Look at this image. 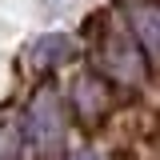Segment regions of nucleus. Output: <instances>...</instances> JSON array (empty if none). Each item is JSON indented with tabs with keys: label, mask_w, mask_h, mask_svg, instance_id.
Returning a JSON list of instances; mask_svg holds the SVG:
<instances>
[{
	"label": "nucleus",
	"mask_w": 160,
	"mask_h": 160,
	"mask_svg": "<svg viewBox=\"0 0 160 160\" xmlns=\"http://www.w3.org/2000/svg\"><path fill=\"white\" fill-rule=\"evenodd\" d=\"M76 160H100V156H92V152H80V156Z\"/></svg>",
	"instance_id": "3"
},
{
	"label": "nucleus",
	"mask_w": 160,
	"mask_h": 160,
	"mask_svg": "<svg viewBox=\"0 0 160 160\" xmlns=\"http://www.w3.org/2000/svg\"><path fill=\"white\" fill-rule=\"evenodd\" d=\"M136 24H140L144 44H148V48L160 56V16H156V12H136Z\"/></svg>",
	"instance_id": "2"
},
{
	"label": "nucleus",
	"mask_w": 160,
	"mask_h": 160,
	"mask_svg": "<svg viewBox=\"0 0 160 160\" xmlns=\"http://www.w3.org/2000/svg\"><path fill=\"white\" fill-rule=\"evenodd\" d=\"M28 136L36 140L40 148L56 144V136H60V108H56V96L52 92H40L32 100V108H28Z\"/></svg>",
	"instance_id": "1"
}]
</instances>
